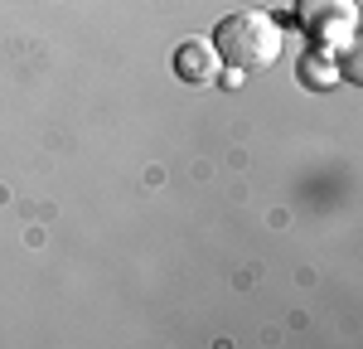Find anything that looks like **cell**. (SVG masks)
Segmentation results:
<instances>
[{
  "mask_svg": "<svg viewBox=\"0 0 363 349\" xmlns=\"http://www.w3.org/2000/svg\"><path fill=\"white\" fill-rule=\"evenodd\" d=\"M296 20L310 34H349L359 25V5L354 0H296Z\"/></svg>",
  "mask_w": 363,
  "mask_h": 349,
  "instance_id": "obj_2",
  "label": "cell"
},
{
  "mask_svg": "<svg viewBox=\"0 0 363 349\" xmlns=\"http://www.w3.org/2000/svg\"><path fill=\"white\" fill-rule=\"evenodd\" d=\"M286 49V29L267 10H238L213 29V54L233 68H272Z\"/></svg>",
  "mask_w": 363,
  "mask_h": 349,
  "instance_id": "obj_1",
  "label": "cell"
},
{
  "mask_svg": "<svg viewBox=\"0 0 363 349\" xmlns=\"http://www.w3.org/2000/svg\"><path fill=\"white\" fill-rule=\"evenodd\" d=\"M174 73H179L184 83H208V78L218 73V54L208 49V39L179 44V49H174Z\"/></svg>",
  "mask_w": 363,
  "mask_h": 349,
  "instance_id": "obj_3",
  "label": "cell"
}]
</instances>
